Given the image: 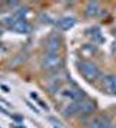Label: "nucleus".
<instances>
[{"instance_id":"nucleus-1","label":"nucleus","mask_w":116,"mask_h":128,"mask_svg":"<svg viewBox=\"0 0 116 128\" xmlns=\"http://www.w3.org/2000/svg\"><path fill=\"white\" fill-rule=\"evenodd\" d=\"M62 57L60 54H46L42 61H41V66L45 72H58L62 67Z\"/></svg>"},{"instance_id":"nucleus-2","label":"nucleus","mask_w":116,"mask_h":128,"mask_svg":"<svg viewBox=\"0 0 116 128\" xmlns=\"http://www.w3.org/2000/svg\"><path fill=\"white\" fill-rule=\"evenodd\" d=\"M78 68H80L81 74L84 76V79L89 80V82H94L100 76V72H99L97 66L90 63V61H80L78 63Z\"/></svg>"},{"instance_id":"nucleus-3","label":"nucleus","mask_w":116,"mask_h":128,"mask_svg":"<svg viewBox=\"0 0 116 128\" xmlns=\"http://www.w3.org/2000/svg\"><path fill=\"white\" fill-rule=\"evenodd\" d=\"M60 48H61V40L58 36L54 35V36H51L49 40L46 41V51H48V54H58Z\"/></svg>"},{"instance_id":"nucleus-4","label":"nucleus","mask_w":116,"mask_h":128,"mask_svg":"<svg viewBox=\"0 0 116 128\" xmlns=\"http://www.w3.org/2000/svg\"><path fill=\"white\" fill-rule=\"evenodd\" d=\"M103 84L108 90L109 93L112 95H116V76L115 74H109L103 79Z\"/></svg>"},{"instance_id":"nucleus-5","label":"nucleus","mask_w":116,"mask_h":128,"mask_svg":"<svg viewBox=\"0 0 116 128\" xmlns=\"http://www.w3.org/2000/svg\"><path fill=\"white\" fill-rule=\"evenodd\" d=\"M77 114H80V104H78V102H71V104H68L64 109H62V115L67 116V118L74 116V115H77Z\"/></svg>"},{"instance_id":"nucleus-6","label":"nucleus","mask_w":116,"mask_h":128,"mask_svg":"<svg viewBox=\"0 0 116 128\" xmlns=\"http://www.w3.org/2000/svg\"><path fill=\"white\" fill-rule=\"evenodd\" d=\"M12 29L15 32H17V34H29L31 29H32V26H31L29 22H26V20L23 19V20H17Z\"/></svg>"},{"instance_id":"nucleus-7","label":"nucleus","mask_w":116,"mask_h":128,"mask_svg":"<svg viewBox=\"0 0 116 128\" xmlns=\"http://www.w3.org/2000/svg\"><path fill=\"white\" fill-rule=\"evenodd\" d=\"M99 13H100V4L97 2H89L86 8V15L89 18H96Z\"/></svg>"},{"instance_id":"nucleus-8","label":"nucleus","mask_w":116,"mask_h":128,"mask_svg":"<svg viewBox=\"0 0 116 128\" xmlns=\"http://www.w3.org/2000/svg\"><path fill=\"white\" fill-rule=\"evenodd\" d=\"M80 104V112L81 114H93V111L96 109V104L93 102V100H89V99H86V100H81V102H78Z\"/></svg>"},{"instance_id":"nucleus-9","label":"nucleus","mask_w":116,"mask_h":128,"mask_svg":"<svg viewBox=\"0 0 116 128\" xmlns=\"http://www.w3.org/2000/svg\"><path fill=\"white\" fill-rule=\"evenodd\" d=\"M74 24H76V19H74V18H70V16L62 18L61 20H58V26L61 28L62 31H68L70 28L74 26Z\"/></svg>"},{"instance_id":"nucleus-10","label":"nucleus","mask_w":116,"mask_h":128,"mask_svg":"<svg viewBox=\"0 0 116 128\" xmlns=\"http://www.w3.org/2000/svg\"><path fill=\"white\" fill-rule=\"evenodd\" d=\"M28 13V9L26 8H23V9H19L17 12H15L13 13V16H15V19L16 20H23V16Z\"/></svg>"},{"instance_id":"nucleus-11","label":"nucleus","mask_w":116,"mask_h":128,"mask_svg":"<svg viewBox=\"0 0 116 128\" xmlns=\"http://www.w3.org/2000/svg\"><path fill=\"white\" fill-rule=\"evenodd\" d=\"M16 22H17V20L15 19V16H9V18H4V19H3V24L6 25L7 28H10V29L15 26Z\"/></svg>"},{"instance_id":"nucleus-12","label":"nucleus","mask_w":116,"mask_h":128,"mask_svg":"<svg viewBox=\"0 0 116 128\" xmlns=\"http://www.w3.org/2000/svg\"><path fill=\"white\" fill-rule=\"evenodd\" d=\"M87 128H103V118H97V120H94Z\"/></svg>"},{"instance_id":"nucleus-13","label":"nucleus","mask_w":116,"mask_h":128,"mask_svg":"<svg viewBox=\"0 0 116 128\" xmlns=\"http://www.w3.org/2000/svg\"><path fill=\"white\" fill-rule=\"evenodd\" d=\"M103 128H115L110 122H109L108 118H103Z\"/></svg>"},{"instance_id":"nucleus-14","label":"nucleus","mask_w":116,"mask_h":128,"mask_svg":"<svg viewBox=\"0 0 116 128\" xmlns=\"http://www.w3.org/2000/svg\"><path fill=\"white\" fill-rule=\"evenodd\" d=\"M6 4H7L9 8H19V6H20V3H19V2H7Z\"/></svg>"},{"instance_id":"nucleus-15","label":"nucleus","mask_w":116,"mask_h":128,"mask_svg":"<svg viewBox=\"0 0 116 128\" xmlns=\"http://www.w3.org/2000/svg\"><path fill=\"white\" fill-rule=\"evenodd\" d=\"M10 116H12V118H13V120H15L16 122H22V121H23V116L17 115V114H16V115H10Z\"/></svg>"},{"instance_id":"nucleus-16","label":"nucleus","mask_w":116,"mask_h":128,"mask_svg":"<svg viewBox=\"0 0 116 128\" xmlns=\"http://www.w3.org/2000/svg\"><path fill=\"white\" fill-rule=\"evenodd\" d=\"M0 112H1V114H4V115H7V116H10L9 111L6 109V108H4V106H1V105H0Z\"/></svg>"},{"instance_id":"nucleus-17","label":"nucleus","mask_w":116,"mask_h":128,"mask_svg":"<svg viewBox=\"0 0 116 128\" xmlns=\"http://www.w3.org/2000/svg\"><path fill=\"white\" fill-rule=\"evenodd\" d=\"M26 104H28V106L31 108L32 111H35L36 114H39V111H38V108H36V106H33V105H32V104H29V102H26Z\"/></svg>"},{"instance_id":"nucleus-18","label":"nucleus","mask_w":116,"mask_h":128,"mask_svg":"<svg viewBox=\"0 0 116 128\" xmlns=\"http://www.w3.org/2000/svg\"><path fill=\"white\" fill-rule=\"evenodd\" d=\"M0 104H3L4 106H7V108H10V104H9L7 100H4V99H0Z\"/></svg>"},{"instance_id":"nucleus-19","label":"nucleus","mask_w":116,"mask_h":128,"mask_svg":"<svg viewBox=\"0 0 116 128\" xmlns=\"http://www.w3.org/2000/svg\"><path fill=\"white\" fill-rule=\"evenodd\" d=\"M0 88L3 89V90H4L6 93H9V88H7V86H4V84H0Z\"/></svg>"},{"instance_id":"nucleus-20","label":"nucleus","mask_w":116,"mask_h":128,"mask_svg":"<svg viewBox=\"0 0 116 128\" xmlns=\"http://www.w3.org/2000/svg\"><path fill=\"white\" fill-rule=\"evenodd\" d=\"M113 32H115V35H116V28H115V31H113Z\"/></svg>"},{"instance_id":"nucleus-21","label":"nucleus","mask_w":116,"mask_h":128,"mask_svg":"<svg viewBox=\"0 0 116 128\" xmlns=\"http://www.w3.org/2000/svg\"><path fill=\"white\" fill-rule=\"evenodd\" d=\"M0 36H1V29H0Z\"/></svg>"},{"instance_id":"nucleus-22","label":"nucleus","mask_w":116,"mask_h":128,"mask_svg":"<svg viewBox=\"0 0 116 128\" xmlns=\"http://www.w3.org/2000/svg\"><path fill=\"white\" fill-rule=\"evenodd\" d=\"M54 128H61V127H54Z\"/></svg>"},{"instance_id":"nucleus-23","label":"nucleus","mask_w":116,"mask_h":128,"mask_svg":"<svg viewBox=\"0 0 116 128\" xmlns=\"http://www.w3.org/2000/svg\"><path fill=\"white\" fill-rule=\"evenodd\" d=\"M0 4H1V3H0Z\"/></svg>"}]
</instances>
